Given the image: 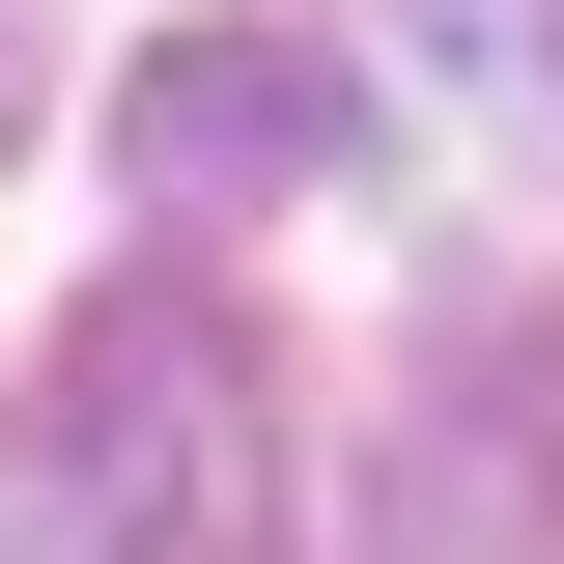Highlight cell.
<instances>
[{
  "label": "cell",
  "instance_id": "3",
  "mask_svg": "<svg viewBox=\"0 0 564 564\" xmlns=\"http://www.w3.org/2000/svg\"><path fill=\"white\" fill-rule=\"evenodd\" d=\"M282 170H339V57H282V29H170L141 57V198H282Z\"/></svg>",
  "mask_w": 564,
  "mask_h": 564
},
{
  "label": "cell",
  "instance_id": "2",
  "mask_svg": "<svg viewBox=\"0 0 564 564\" xmlns=\"http://www.w3.org/2000/svg\"><path fill=\"white\" fill-rule=\"evenodd\" d=\"M367 536H395V564H564V311H508V339H452L395 395Z\"/></svg>",
  "mask_w": 564,
  "mask_h": 564
},
{
  "label": "cell",
  "instance_id": "5",
  "mask_svg": "<svg viewBox=\"0 0 564 564\" xmlns=\"http://www.w3.org/2000/svg\"><path fill=\"white\" fill-rule=\"evenodd\" d=\"M0 141H29V0H0Z\"/></svg>",
  "mask_w": 564,
  "mask_h": 564
},
{
  "label": "cell",
  "instance_id": "1",
  "mask_svg": "<svg viewBox=\"0 0 564 564\" xmlns=\"http://www.w3.org/2000/svg\"><path fill=\"white\" fill-rule=\"evenodd\" d=\"M0 564H282V423L198 282L57 311V367L0 395Z\"/></svg>",
  "mask_w": 564,
  "mask_h": 564
},
{
  "label": "cell",
  "instance_id": "4",
  "mask_svg": "<svg viewBox=\"0 0 564 564\" xmlns=\"http://www.w3.org/2000/svg\"><path fill=\"white\" fill-rule=\"evenodd\" d=\"M395 57L452 85V113L508 141V170H564V0H395Z\"/></svg>",
  "mask_w": 564,
  "mask_h": 564
}]
</instances>
